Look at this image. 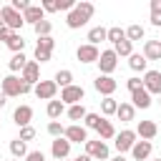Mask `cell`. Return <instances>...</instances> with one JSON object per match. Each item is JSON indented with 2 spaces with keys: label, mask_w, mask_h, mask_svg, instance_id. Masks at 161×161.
Wrapping results in <instances>:
<instances>
[{
  "label": "cell",
  "mask_w": 161,
  "mask_h": 161,
  "mask_svg": "<svg viewBox=\"0 0 161 161\" xmlns=\"http://www.w3.org/2000/svg\"><path fill=\"white\" fill-rule=\"evenodd\" d=\"M93 13H96V8H93V3H88V0H83V3H75V8L65 15V25L70 28V30H78V28H83L91 18H93Z\"/></svg>",
  "instance_id": "1"
},
{
  "label": "cell",
  "mask_w": 161,
  "mask_h": 161,
  "mask_svg": "<svg viewBox=\"0 0 161 161\" xmlns=\"http://www.w3.org/2000/svg\"><path fill=\"white\" fill-rule=\"evenodd\" d=\"M0 91L8 96V98H18V96H28L30 91H33V86H28V83H23L18 75H5V78H0Z\"/></svg>",
  "instance_id": "2"
},
{
  "label": "cell",
  "mask_w": 161,
  "mask_h": 161,
  "mask_svg": "<svg viewBox=\"0 0 161 161\" xmlns=\"http://www.w3.org/2000/svg\"><path fill=\"white\" fill-rule=\"evenodd\" d=\"M98 75H111L113 70H116V65H118V55L113 53V48H108V50H101V55H98Z\"/></svg>",
  "instance_id": "3"
},
{
  "label": "cell",
  "mask_w": 161,
  "mask_h": 161,
  "mask_svg": "<svg viewBox=\"0 0 161 161\" xmlns=\"http://www.w3.org/2000/svg\"><path fill=\"white\" fill-rule=\"evenodd\" d=\"M136 131H131V128H123V131H118L116 133V138H113V146H116V151L123 156L126 151H131L133 148V143H136Z\"/></svg>",
  "instance_id": "4"
},
{
  "label": "cell",
  "mask_w": 161,
  "mask_h": 161,
  "mask_svg": "<svg viewBox=\"0 0 161 161\" xmlns=\"http://www.w3.org/2000/svg\"><path fill=\"white\" fill-rule=\"evenodd\" d=\"M0 20H3V25L8 28V30H13V33H18L25 23H23V15L20 13H15L10 5H5L3 10H0Z\"/></svg>",
  "instance_id": "5"
},
{
  "label": "cell",
  "mask_w": 161,
  "mask_h": 161,
  "mask_svg": "<svg viewBox=\"0 0 161 161\" xmlns=\"http://www.w3.org/2000/svg\"><path fill=\"white\" fill-rule=\"evenodd\" d=\"M86 98V91L83 86H68V88H60V103L63 106H75V103H83Z\"/></svg>",
  "instance_id": "6"
},
{
  "label": "cell",
  "mask_w": 161,
  "mask_h": 161,
  "mask_svg": "<svg viewBox=\"0 0 161 161\" xmlns=\"http://www.w3.org/2000/svg\"><path fill=\"white\" fill-rule=\"evenodd\" d=\"M33 93L40 98V101H55V93H58V86H55V80H38L35 86H33Z\"/></svg>",
  "instance_id": "7"
},
{
  "label": "cell",
  "mask_w": 161,
  "mask_h": 161,
  "mask_svg": "<svg viewBox=\"0 0 161 161\" xmlns=\"http://www.w3.org/2000/svg\"><path fill=\"white\" fill-rule=\"evenodd\" d=\"M86 153L91 156V158H98V161H108V156H111V151H108V143L106 141H86Z\"/></svg>",
  "instance_id": "8"
},
{
  "label": "cell",
  "mask_w": 161,
  "mask_h": 161,
  "mask_svg": "<svg viewBox=\"0 0 161 161\" xmlns=\"http://www.w3.org/2000/svg\"><path fill=\"white\" fill-rule=\"evenodd\" d=\"M141 83L151 96H161V70H146Z\"/></svg>",
  "instance_id": "9"
},
{
  "label": "cell",
  "mask_w": 161,
  "mask_h": 161,
  "mask_svg": "<svg viewBox=\"0 0 161 161\" xmlns=\"http://www.w3.org/2000/svg\"><path fill=\"white\" fill-rule=\"evenodd\" d=\"M93 88L103 96V98H108V96H113L116 93V88H118V83L111 78V75H98L96 80H93Z\"/></svg>",
  "instance_id": "10"
},
{
  "label": "cell",
  "mask_w": 161,
  "mask_h": 161,
  "mask_svg": "<svg viewBox=\"0 0 161 161\" xmlns=\"http://www.w3.org/2000/svg\"><path fill=\"white\" fill-rule=\"evenodd\" d=\"M50 153H53V158L55 161H65L68 156H70V141L68 138H53V143H50Z\"/></svg>",
  "instance_id": "11"
},
{
  "label": "cell",
  "mask_w": 161,
  "mask_h": 161,
  "mask_svg": "<svg viewBox=\"0 0 161 161\" xmlns=\"http://www.w3.org/2000/svg\"><path fill=\"white\" fill-rule=\"evenodd\" d=\"M63 138H68L70 143H86L88 141V131L83 126H78V123H70V126H65Z\"/></svg>",
  "instance_id": "12"
},
{
  "label": "cell",
  "mask_w": 161,
  "mask_h": 161,
  "mask_svg": "<svg viewBox=\"0 0 161 161\" xmlns=\"http://www.w3.org/2000/svg\"><path fill=\"white\" fill-rule=\"evenodd\" d=\"M98 55H101V50H98L96 45H91V43H83V45H78V50H75V58H78L80 63H96Z\"/></svg>",
  "instance_id": "13"
},
{
  "label": "cell",
  "mask_w": 161,
  "mask_h": 161,
  "mask_svg": "<svg viewBox=\"0 0 161 161\" xmlns=\"http://www.w3.org/2000/svg\"><path fill=\"white\" fill-rule=\"evenodd\" d=\"M20 80L28 83V86H35V83L40 80V65H38L35 60H28L25 68H23V73H20Z\"/></svg>",
  "instance_id": "14"
},
{
  "label": "cell",
  "mask_w": 161,
  "mask_h": 161,
  "mask_svg": "<svg viewBox=\"0 0 161 161\" xmlns=\"http://www.w3.org/2000/svg\"><path fill=\"white\" fill-rule=\"evenodd\" d=\"M13 121H15V126H20V128H25V126H30V121H33V108L30 106H18L15 111H13Z\"/></svg>",
  "instance_id": "15"
},
{
  "label": "cell",
  "mask_w": 161,
  "mask_h": 161,
  "mask_svg": "<svg viewBox=\"0 0 161 161\" xmlns=\"http://www.w3.org/2000/svg\"><path fill=\"white\" fill-rule=\"evenodd\" d=\"M156 133H158V126H156L153 121H138L136 136H138L141 141H151V138H156Z\"/></svg>",
  "instance_id": "16"
},
{
  "label": "cell",
  "mask_w": 161,
  "mask_h": 161,
  "mask_svg": "<svg viewBox=\"0 0 161 161\" xmlns=\"http://www.w3.org/2000/svg\"><path fill=\"white\" fill-rule=\"evenodd\" d=\"M131 106H133V108H148V106H151V93L141 86L138 91L131 93Z\"/></svg>",
  "instance_id": "17"
},
{
  "label": "cell",
  "mask_w": 161,
  "mask_h": 161,
  "mask_svg": "<svg viewBox=\"0 0 161 161\" xmlns=\"http://www.w3.org/2000/svg\"><path fill=\"white\" fill-rule=\"evenodd\" d=\"M141 55L146 60H161V40H146Z\"/></svg>",
  "instance_id": "18"
},
{
  "label": "cell",
  "mask_w": 161,
  "mask_h": 161,
  "mask_svg": "<svg viewBox=\"0 0 161 161\" xmlns=\"http://www.w3.org/2000/svg\"><path fill=\"white\" fill-rule=\"evenodd\" d=\"M131 156H133L136 161H146V158L151 156V141H136L133 148H131Z\"/></svg>",
  "instance_id": "19"
},
{
  "label": "cell",
  "mask_w": 161,
  "mask_h": 161,
  "mask_svg": "<svg viewBox=\"0 0 161 161\" xmlns=\"http://www.w3.org/2000/svg\"><path fill=\"white\" fill-rule=\"evenodd\" d=\"M40 20H45V13H43V8H40V5H30V8L23 13V23L35 25V23H40Z\"/></svg>",
  "instance_id": "20"
},
{
  "label": "cell",
  "mask_w": 161,
  "mask_h": 161,
  "mask_svg": "<svg viewBox=\"0 0 161 161\" xmlns=\"http://www.w3.org/2000/svg\"><path fill=\"white\" fill-rule=\"evenodd\" d=\"M96 131H98V138H101V141H111V138H116V133H118V131H116V126H113L111 121H106V118L98 123V128H96Z\"/></svg>",
  "instance_id": "21"
},
{
  "label": "cell",
  "mask_w": 161,
  "mask_h": 161,
  "mask_svg": "<svg viewBox=\"0 0 161 161\" xmlns=\"http://www.w3.org/2000/svg\"><path fill=\"white\" fill-rule=\"evenodd\" d=\"M5 45L13 50V55H15V53H23V48H25V38H23L20 33H10L8 40H5Z\"/></svg>",
  "instance_id": "22"
},
{
  "label": "cell",
  "mask_w": 161,
  "mask_h": 161,
  "mask_svg": "<svg viewBox=\"0 0 161 161\" xmlns=\"http://www.w3.org/2000/svg\"><path fill=\"white\" fill-rule=\"evenodd\" d=\"M128 65H131V70H136V73H146V70H148V68H146L148 60H146L141 53H131V55H128Z\"/></svg>",
  "instance_id": "23"
},
{
  "label": "cell",
  "mask_w": 161,
  "mask_h": 161,
  "mask_svg": "<svg viewBox=\"0 0 161 161\" xmlns=\"http://www.w3.org/2000/svg\"><path fill=\"white\" fill-rule=\"evenodd\" d=\"M25 63H28V58H25V53H15L10 60H8V68H10V73L15 75V73H23V68H25Z\"/></svg>",
  "instance_id": "24"
},
{
  "label": "cell",
  "mask_w": 161,
  "mask_h": 161,
  "mask_svg": "<svg viewBox=\"0 0 161 161\" xmlns=\"http://www.w3.org/2000/svg\"><path fill=\"white\" fill-rule=\"evenodd\" d=\"M55 86L58 88H68V86H73V70H68V68H60L58 73H55Z\"/></svg>",
  "instance_id": "25"
},
{
  "label": "cell",
  "mask_w": 161,
  "mask_h": 161,
  "mask_svg": "<svg viewBox=\"0 0 161 161\" xmlns=\"http://www.w3.org/2000/svg\"><path fill=\"white\" fill-rule=\"evenodd\" d=\"M106 30H108V28H103V25L91 28V30H88V43L98 48V43H103V40H106Z\"/></svg>",
  "instance_id": "26"
},
{
  "label": "cell",
  "mask_w": 161,
  "mask_h": 161,
  "mask_svg": "<svg viewBox=\"0 0 161 161\" xmlns=\"http://www.w3.org/2000/svg\"><path fill=\"white\" fill-rule=\"evenodd\" d=\"M10 153H13V158H25L28 156V143L20 141V138H13L10 141Z\"/></svg>",
  "instance_id": "27"
},
{
  "label": "cell",
  "mask_w": 161,
  "mask_h": 161,
  "mask_svg": "<svg viewBox=\"0 0 161 161\" xmlns=\"http://www.w3.org/2000/svg\"><path fill=\"white\" fill-rule=\"evenodd\" d=\"M143 35H146V30H143V25H138V23H133V25L126 28V40H131V43L143 40Z\"/></svg>",
  "instance_id": "28"
},
{
  "label": "cell",
  "mask_w": 161,
  "mask_h": 161,
  "mask_svg": "<svg viewBox=\"0 0 161 161\" xmlns=\"http://www.w3.org/2000/svg\"><path fill=\"white\" fill-rule=\"evenodd\" d=\"M116 108H118V101H116L113 96H108V98L101 101V116H103V118H106V116H116Z\"/></svg>",
  "instance_id": "29"
},
{
  "label": "cell",
  "mask_w": 161,
  "mask_h": 161,
  "mask_svg": "<svg viewBox=\"0 0 161 161\" xmlns=\"http://www.w3.org/2000/svg\"><path fill=\"white\" fill-rule=\"evenodd\" d=\"M45 113H48V118L58 121V118L65 113V106H63L60 101H48V108H45Z\"/></svg>",
  "instance_id": "30"
},
{
  "label": "cell",
  "mask_w": 161,
  "mask_h": 161,
  "mask_svg": "<svg viewBox=\"0 0 161 161\" xmlns=\"http://www.w3.org/2000/svg\"><path fill=\"white\" fill-rule=\"evenodd\" d=\"M116 116H118V121H133V116H136V108H133L131 103H118V108H116Z\"/></svg>",
  "instance_id": "31"
},
{
  "label": "cell",
  "mask_w": 161,
  "mask_h": 161,
  "mask_svg": "<svg viewBox=\"0 0 161 161\" xmlns=\"http://www.w3.org/2000/svg\"><path fill=\"white\" fill-rule=\"evenodd\" d=\"M106 40H111V43L116 45V43L126 40V30H123V28H118V25H113V28H108V30H106Z\"/></svg>",
  "instance_id": "32"
},
{
  "label": "cell",
  "mask_w": 161,
  "mask_h": 161,
  "mask_svg": "<svg viewBox=\"0 0 161 161\" xmlns=\"http://www.w3.org/2000/svg\"><path fill=\"white\" fill-rule=\"evenodd\" d=\"M65 113H68V118H70V121H83L88 111H86V106H83V103H75V106H68V111H65Z\"/></svg>",
  "instance_id": "33"
},
{
  "label": "cell",
  "mask_w": 161,
  "mask_h": 161,
  "mask_svg": "<svg viewBox=\"0 0 161 161\" xmlns=\"http://www.w3.org/2000/svg\"><path fill=\"white\" fill-rule=\"evenodd\" d=\"M113 53H116L118 58H121V55H123V58H128V55L133 53V43H131V40H121V43H116V45H113Z\"/></svg>",
  "instance_id": "34"
},
{
  "label": "cell",
  "mask_w": 161,
  "mask_h": 161,
  "mask_svg": "<svg viewBox=\"0 0 161 161\" xmlns=\"http://www.w3.org/2000/svg\"><path fill=\"white\" fill-rule=\"evenodd\" d=\"M33 30H35V35H38V38H45V35H50L53 23H50V20H40V23H35V25H33Z\"/></svg>",
  "instance_id": "35"
},
{
  "label": "cell",
  "mask_w": 161,
  "mask_h": 161,
  "mask_svg": "<svg viewBox=\"0 0 161 161\" xmlns=\"http://www.w3.org/2000/svg\"><path fill=\"white\" fill-rule=\"evenodd\" d=\"M101 121H103L101 113H86V118H83V128H86V131H88V128H98Z\"/></svg>",
  "instance_id": "36"
},
{
  "label": "cell",
  "mask_w": 161,
  "mask_h": 161,
  "mask_svg": "<svg viewBox=\"0 0 161 161\" xmlns=\"http://www.w3.org/2000/svg\"><path fill=\"white\" fill-rule=\"evenodd\" d=\"M63 131H65V126H63L60 121H50V123H48V133H50L53 138H60Z\"/></svg>",
  "instance_id": "37"
},
{
  "label": "cell",
  "mask_w": 161,
  "mask_h": 161,
  "mask_svg": "<svg viewBox=\"0 0 161 161\" xmlns=\"http://www.w3.org/2000/svg\"><path fill=\"white\" fill-rule=\"evenodd\" d=\"M38 48H43V50H50V53H53V48H55V40H53V35L38 38Z\"/></svg>",
  "instance_id": "38"
},
{
  "label": "cell",
  "mask_w": 161,
  "mask_h": 161,
  "mask_svg": "<svg viewBox=\"0 0 161 161\" xmlns=\"http://www.w3.org/2000/svg\"><path fill=\"white\" fill-rule=\"evenodd\" d=\"M50 55H53L50 50H43V48H38V45H35V63H38V65H40V63H48V60H50Z\"/></svg>",
  "instance_id": "39"
},
{
  "label": "cell",
  "mask_w": 161,
  "mask_h": 161,
  "mask_svg": "<svg viewBox=\"0 0 161 161\" xmlns=\"http://www.w3.org/2000/svg\"><path fill=\"white\" fill-rule=\"evenodd\" d=\"M18 138H20V141H25V143H28V141H33V138H35V128H33V126L20 128V136H18Z\"/></svg>",
  "instance_id": "40"
},
{
  "label": "cell",
  "mask_w": 161,
  "mask_h": 161,
  "mask_svg": "<svg viewBox=\"0 0 161 161\" xmlns=\"http://www.w3.org/2000/svg\"><path fill=\"white\" fill-rule=\"evenodd\" d=\"M55 5H58V10H65V13H70V10L75 8V0H55Z\"/></svg>",
  "instance_id": "41"
},
{
  "label": "cell",
  "mask_w": 161,
  "mask_h": 161,
  "mask_svg": "<svg viewBox=\"0 0 161 161\" xmlns=\"http://www.w3.org/2000/svg\"><path fill=\"white\" fill-rule=\"evenodd\" d=\"M40 8H43V13H58L55 0H43V3H40Z\"/></svg>",
  "instance_id": "42"
},
{
  "label": "cell",
  "mask_w": 161,
  "mask_h": 161,
  "mask_svg": "<svg viewBox=\"0 0 161 161\" xmlns=\"http://www.w3.org/2000/svg\"><path fill=\"white\" fill-rule=\"evenodd\" d=\"M141 86H143V83H141V78H136V75H133V78H128V80H126V88H128V91H131V93H133V91H138V88H141Z\"/></svg>",
  "instance_id": "43"
},
{
  "label": "cell",
  "mask_w": 161,
  "mask_h": 161,
  "mask_svg": "<svg viewBox=\"0 0 161 161\" xmlns=\"http://www.w3.org/2000/svg\"><path fill=\"white\" fill-rule=\"evenodd\" d=\"M25 161H45V153L43 151H28Z\"/></svg>",
  "instance_id": "44"
},
{
  "label": "cell",
  "mask_w": 161,
  "mask_h": 161,
  "mask_svg": "<svg viewBox=\"0 0 161 161\" xmlns=\"http://www.w3.org/2000/svg\"><path fill=\"white\" fill-rule=\"evenodd\" d=\"M151 25L153 28H161V13H151Z\"/></svg>",
  "instance_id": "45"
},
{
  "label": "cell",
  "mask_w": 161,
  "mask_h": 161,
  "mask_svg": "<svg viewBox=\"0 0 161 161\" xmlns=\"http://www.w3.org/2000/svg\"><path fill=\"white\" fill-rule=\"evenodd\" d=\"M13 30H8L5 25H3V20H0V40H8V35H10Z\"/></svg>",
  "instance_id": "46"
},
{
  "label": "cell",
  "mask_w": 161,
  "mask_h": 161,
  "mask_svg": "<svg viewBox=\"0 0 161 161\" xmlns=\"http://www.w3.org/2000/svg\"><path fill=\"white\" fill-rule=\"evenodd\" d=\"M151 13H161V0H151Z\"/></svg>",
  "instance_id": "47"
},
{
  "label": "cell",
  "mask_w": 161,
  "mask_h": 161,
  "mask_svg": "<svg viewBox=\"0 0 161 161\" xmlns=\"http://www.w3.org/2000/svg\"><path fill=\"white\" fill-rule=\"evenodd\" d=\"M73 161H93V158H91L88 153H83V156H78V158H73Z\"/></svg>",
  "instance_id": "48"
},
{
  "label": "cell",
  "mask_w": 161,
  "mask_h": 161,
  "mask_svg": "<svg viewBox=\"0 0 161 161\" xmlns=\"http://www.w3.org/2000/svg\"><path fill=\"white\" fill-rule=\"evenodd\" d=\"M5 103H8V96H5V93H3V91H0V108H3V106H5Z\"/></svg>",
  "instance_id": "49"
},
{
  "label": "cell",
  "mask_w": 161,
  "mask_h": 161,
  "mask_svg": "<svg viewBox=\"0 0 161 161\" xmlns=\"http://www.w3.org/2000/svg\"><path fill=\"white\" fill-rule=\"evenodd\" d=\"M111 161H126V158H123V156L118 153V156H116V158H111Z\"/></svg>",
  "instance_id": "50"
},
{
  "label": "cell",
  "mask_w": 161,
  "mask_h": 161,
  "mask_svg": "<svg viewBox=\"0 0 161 161\" xmlns=\"http://www.w3.org/2000/svg\"><path fill=\"white\" fill-rule=\"evenodd\" d=\"M10 161H20V158H10Z\"/></svg>",
  "instance_id": "51"
},
{
  "label": "cell",
  "mask_w": 161,
  "mask_h": 161,
  "mask_svg": "<svg viewBox=\"0 0 161 161\" xmlns=\"http://www.w3.org/2000/svg\"><path fill=\"white\" fill-rule=\"evenodd\" d=\"M0 10H3V5H0Z\"/></svg>",
  "instance_id": "52"
},
{
  "label": "cell",
  "mask_w": 161,
  "mask_h": 161,
  "mask_svg": "<svg viewBox=\"0 0 161 161\" xmlns=\"http://www.w3.org/2000/svg\"><path fill=\"white\" fill-rule=\"evenodd\" d=\"M156 161H161V158H156Z\"/></svg>",
  "instance_id": "53"
},
{
  "label": "cell",
  "mask_w": 161,
  "mask_h": 161,
  "mask_svg": "<svg viewBox=\"0 0 161 161\" xmlns=\"http://www.w3.org/2000/svg\"><path fill=\"white\" fill-rule=\"evenodd\" d=\"M158 40H161V38H158Z\"/></svg>",
  "instance_id": "54"
},
{
  "label": "cell",
  "mask_w": 161,
  "mask_h": 161,
  "mask_svg": "<svg viewBox=\"0 0 161 161\" xmlns=\"http://www.w3.org/2000/svg\"><path fill=\"white\" fill-rule=\"evenodd\" d=\"M65 161H68V158H65Z\"/></svg>",
  "instance_id": "55"
}]
</instances>
